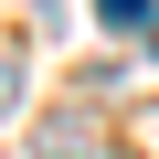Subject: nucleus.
I'll return each instance as SVG.
<instances>
[{"label": "nucleus", "mask_w": 159, "mask_h": 159, "mask_svg": "<svg viewBox=\"0 0 159 159\" xmlns=\"http://www.w3.org/2000/svg\"><path fill=\"white\" fill-rule=\"evenodd\" d=\"M43 159H106V148L74 127V117H53V127H43Z\"/></svg>", "instance_id": "1"}, {"label": "nucleus", "mask_w": 159, "mask_h": 159, "mask_svg": "<svg viewBox=\"0 0 159 159\" xmlns=\"http://www.w3.org/2000/svg\"><path fill=\"white\" fill-rule=\"evenodd\" d=\"M11 106H21V53L0 43V117H11Z\"/></svg>", "instance_id": "3"}, {"label": "nucleus", "mask_w": 159, "mask_h": 159, "mask_svg": "<svg viewBox=\"0 0 159 159\" xmlns=\"http://www.w3.org/2000/svg\"><path fill=\"white\" fill-rule=\"evenodd\" d=\"M96 21L106 32H148V0H96Z\"/></svg>", "instance_id": "2"}]
</instances>
